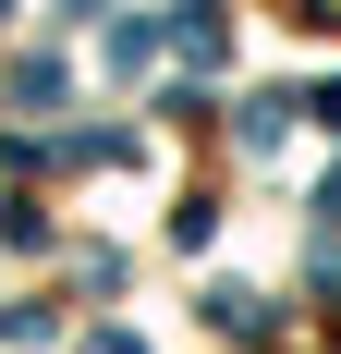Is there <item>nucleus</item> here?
Wrapping results in <instances>:
<instances>
[{
  "mask_svg": "<svg viewBox=\"0 0 341 354\" xmlns=\"http://www.w3.org/2000/svg\"><path fill=\"white\" fill-rule=\"evenodd\" d=\"M207 318H220V330H244V342H256V330H269V306H256V293H232V281H220V293H207Z\"/></svg>",
  "mask_w": 341,
  "mask_h": 354,
  "instance_id": "f257e3e1",
  "label": "nucleus"
},
{
  "mask_svg": "<svg viewBox=\"0 0 341 354\" xmlns=\"http://www.w3.org/2000/svg\"><path fill=\"white\" fill-rule=\"evenodd\" d=\"M98 354H146V342H135V330H98Z\"/></svg>",
  "mask_w": 341,
  "mask_h": 354,
  "instance_id": "f03ea898",
  "label": "nucleus"
},
{
  "mask_svg": "<svg viewBox=\"0 0 341 354\" xmlns=\"http://www.w3.org/2000/svg\"><path fill=\"white\" fill-rule=\"evenodd\" d=\"M73 12H98V0H73Z\"/></svg>",
  "mask_w": 341,
  "mask_h": 354,
  "instance_id": "7ed1b4c3",
  "label": "nucleus"
}]
</instances>
